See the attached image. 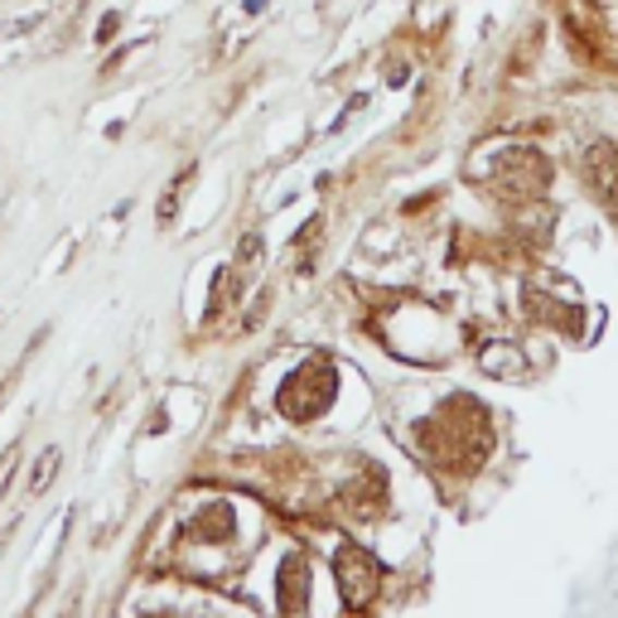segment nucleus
<instances>
[{
    "instance_id": "1",
    "label": "nucleus",
    "mask_w": 618,
    "mask_h": 618,
    "mask_svg": "<svg viewBox=\"0 0 618 618\" xmlns=\"http://www.w3.org/2000/svg\"><path fill=\"white\" fill-rule=\"evenodd\" d=\"M334 387H339L334 367L324 363V358H314V363H305L286 387H280V411L295 415V421H310V415H319L334 401Z\"/></svg>"
},
{
    "instance_id": "2",
    "label": "nucleus",
    "mask_w": 618,
    "mask_h": 618,
    "mask_svg": "<svg viewBox=\"0 0 618 618\" xmlns=\"http://www.w3.org/2000/svg\"><path fill=\"white\" fill-rule=\"evenodd\" d=\"M339 590L348 599V609H367V604L377 599V584H381V566L373 556H367L363 546H343L339 550Z\"/></svg>"
},
{
    "instance_id": "3",
    "label": "nucleus",
    "mask_w": 618,
    "mask_h": 618,
    "mask_svg": "<svg viewBox=\"0 0 618 618\" xmlns=\"http://www.w3.org/2000/svg\"><path fill=\"white\" fill-rule=\"evenodd\" d=\"M584 179H590V189L604 204V213L618 222V145L614 141H594L590 150H584Z\"/></svg>"
},
{
    "instance_id": "4",
    "label": "nucleus",
    "mask_w": 618,
    "mask_h": 618,
    "mask_svg": "<svg viewBox=\"0 0 618 618\" xmlns=\"http://www.w3.org/2000/svg\"><path fill=\"white\" fill-rule=\"evenodd\" d=\"M59 449H49V455H44L39 459V469H35V478H29V488H35V493H44V488H49V483H53V474H59Z\"/></svg>"
},
{
    "instance_id": "5",
    "label": "nucleus",
    "mask_w": 618,
    "mask_h": 618,
    "mask_svg": "<svg viewBox=\"0 0 618 618\" xmlns=\"http://www.w3.org/2000/svg\"><path fill=\"white\" fill-rule=\"evenodd\" d=\"M189 179H194V165H189V170H179V179L170 184V194H165V208H160V222H170V218H174L179 194H184V184H189Z\"/></svg>"
},
{
    "instance_id": "6",
    "label": "nucleus",
    "mask_w": 618,
    "mask_h": 618,
    "mask_svg": "<svg viewBox=\"0 0 618 618\" xmlns=\"http://www.w3.org/2000/svg\"><path fill=\"white\" fill-rule=\"evenodd\" d=\"M512 358H517L512 348H502V353H488V358H483V367H488V373H508V377H512V373H522V363H512Z\"/></svg>"
},
{
    "instance_id": "7",
    "label": "nucleus",
    "mask_w": 618,
    "mask_h": 618,
    "mask_svg": "<svg viewBox=\"0 0 618 618\" xmlns=\"http://www.w3.org/2000/svg\"><path fill=\"white\" fill-rule=\"evenodd\" d=\"M117 25H121V20H117V15H107V20H102V29H97V35H102V39H111V35H117Z\"/></svg>"
}]
</instances>
